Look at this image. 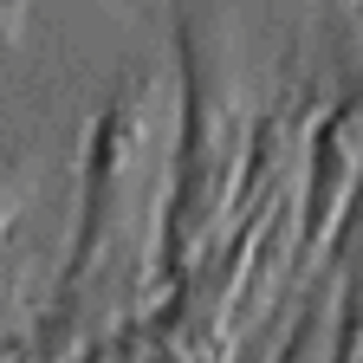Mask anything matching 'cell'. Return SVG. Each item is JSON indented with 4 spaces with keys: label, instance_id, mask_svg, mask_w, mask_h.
<instances>
[{
    "label": "cell",
    "instance_id": "1",
    "mask_svg": "<svg viewBox=\"0 0 363 363\" xmlns=\"http://www.w3.org/2000/svg\"><path fill=\"white\" fill-rule=\"evenodd\" d=\"M175 52H182V143H175V189H169V247H182L201 227L214 182H220V150L227 136L214 130V98H220V39L208 13L175 20Z\"/></svg>",
    "mask_w": 363,
    "mask_h": 363
},
{
    "label": "cell",
    "instance_id": "3",
    "mask_svg": "<svg viewBox=\"0 0 363 363\" xmlns=\"http://www.w3.org/2000/svg\"><path fill=\"white\" fill-rule=\"evenodd\" d=\"M337 253H344V298H337V344H331V363H357L363 350V220H350L337 234Z\"/></svg>",
    "mask_w": 363,
    "mask_h": 363
},
{
    "label": "cell",
    "instance_id": "2",
    "mask_svg": "<svg viewBox=\"0 0 363 363\" xmlns=\"http://www.w3.org/2000/svg\"><path fill=\"white\" fill-rule=\"evenodd\" d=\"M350 123H357V98H344L325 123L311 130V156H305V227H298V259L318 253V240L331 234V220L344 214V201H357V150H350Z\"/></svg>",
    "mask_w": 363,
    "mask_h": 363
},
{
    "label": "cell",
    "instance_id": "4",
    "mask_svg": "<svg viewBox=\"0 0 363 363\" xmlns=\"http://www.w3.org/2000/svg\"><path fill=\"white\" fill-rule=\"evenodd\" d=\"M20 208V169H0V220Z\"/></svg>",
    "mask_w": 363,
    "mask_h": 363
}]
</instances>
